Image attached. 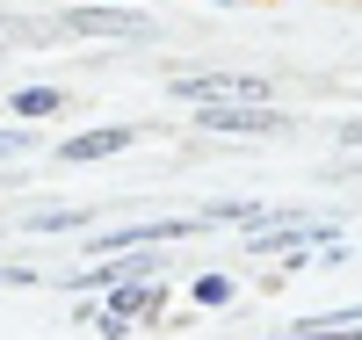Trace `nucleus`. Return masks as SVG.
<instances>
[{
  "label": "nucleus",
  "instance_id": "1",
  "mask_svg": "<svg viewBox=\"0 0 362 340\" xmlns=\"http://www.w3.org/2000/svg\"><path fill=\"white\" fill-rule=\"evenodd\" d=\"M334 232L341 225H326V218H261L254 232H247V254L261 261V254H297V246H334Z\"/></svg>",
  "mask_w": 362,
  "mask_h": 340
},
{
  "label": "nucleus",
  "instance_id": "2",
  "mask_svg": "<svg viewBox=\"0 0 362 340\" xmlns=\"http://www.w3.org/2000/svg\"><path fill=\"white\" fill-rule=\"evenodd\" d=\"M203 131H225V138H276L290 131L283 109H261V102H203Z\"/></svg>",
  "mask_w": 362,
  "mask_h": 340
},
{
  "label": "nucleus",
  "instance_id": "3",
  "mask_svg": "<svg viewBox=\"0 0 362 340\" xmlns=\"http://www.w3.org/2000/svg\"><path fill=\"white\" fill-rule=\"evenodd\" d=\"M181 102H261L268 80L261 73H174Z\"/></svg>",
  "mask_w": 362,
  "mask_h": 340
},
{
  "label": "nucleus",
  "instance_id": "4",
  "mask_svg": "<svg viewBox=\"0 0 362 340\" xmlns=\"http://www.w3.org/2000/svg\"><path fill=\"white\" fill-rule=\"evenodd\" d=\"M189 232H203V218H160V225H131V232H109V239H95L87 254H95V261H109V254H124V246H167V239H189Z\"/></svg>",
  "mask_w": 362,
  "mask_h": 340
},
{
  "label": "nucleus",
  "instance_id": "5",
  "mask_svg": "<svg viewBox=\"0 0 362 340\" xmlns=\"http://www.w3.org/2000/svg\"><path fill=\"white\" fill-rule=\"evenodd\" d=\"M66 29H80V37H153V15H138V8H73Z\"/></svg>",
  "mask_w": 362,
  "mask_h": 340
},
{
  "label": "nucleus",
  "instance_id": "6",
  "mask_svg": "<svg viewBox=\"0 0 362 340\" xmlns=\"http://www.w3.org/2000/svg\"><path fill=\"white\" fill-rule=\"evenodd\" d=\"M138 131H131V123H109V131H80V138H66V145H58V152H66V160L80 167V160H109V152H124Z\"/></svg>",
  "mask_w": 362,
  "mask_h": 340
},
{
  "label": "nucleus",
  "instance_id": "7",
  "mask_svg": "<svg viewBox=\"0 0 362 340\" xmlns=\"http://www.w3.org/2000/svg\"><path fill=\"white\" fill-rule=\"evenodd\" d=\"M153 312H160L153 283H124V290H116V319H153Z\"/></svg>",
  "mask_w": 362,
  "mask_h": 340
},
{
  "label": "nucleus",
  "instance_id": "8",
  "mask_svg": "<svg viewBox=\"0 0 362 340\" xmlns=\"http://www.w3.org/2000/svg\"><path fill=\"white\" fill-rule=\"evenodd\" d=\"M58 102H66L58 87H15V116H51Z\"/></svg>",
  "mask_w": 362,
  "mask_h": 340
},
{
  "label": "nucleus",
  "instance_id": "9",
  "mask_svg": "<svg viewBox=\"0 0 362 340\" xmlns=\"http://www.w3.org/2000/svg\"><path fill=\"white\" fill-rule=\"evenodd\" d=\"M276 340H362V326H290Z\"/></svg>",
  "mask_w": 362,
  "mask_h": 340
},
{
  "label": "nucleus",
  "instance_id": "10",
  "mask_svg": "<svg viewBox=\"0 0 362 340\" xmlns=\"http://www.w3.org/2000/svg\"><path fill=\"white\" fill-rule=\"evenodd\" d=\"M29 225H37V232H73V225H87V210H37Z\"/></svg>",
  "mask_w": 362,
  "mask_h": 340
},
{
  "label": "nucleus",
  "instance_id": "11",
  "mask_svg": "<svg viewBox=\"0 0 362 340\" xmlns=\"http://www.w3.org/2000/svg\"><path fill=\"white\" fill-rule=\"evenodd\" d=\"M196 304H232V275H196Z\"/></svg>",
  "mask_w": 362,
  "mask_h": 340
},
{
  "label": "nucleus",
  "instance_id": "12",
  "mask_svg": "<svg viewBox=\"0 0 362 340\" xmlns=\"http://www.w3.org/2000/svg\"><path fill=\"white\" fill-rule=\"evenodd\" d=\"M37 145V131H0V160H15V152Z\"/></svg>",
  "mask_w": 362,
  "mask_h": 340
},
{
  "label": "nucleus",
  "instance_id": "13",
  "mask_svg": "<svg viewBox=\"0 0 362 340\" xmlns=\"http://www.w3.org/2000/svg\"><path fill=\"white\" fill-rule=\"evenodd\" d=\"M341 145H362V123H341Z\"/></svg>",
  "mask_w": 362,
  "mask_h": 340
},
{
  "label": "nucleus",
  "instance_id": "14",
  "mask_svg": "<svg viewBox=\"0 0 362 340\" xmlns=\"http://www.w3.org/2000/svg\"><path fill=\"white\" fill-rule=\"evenodd\" d=\"M0 283H29V275H22V268H0Z\"/></svg>",
  "mask_w": 362,
  "mask_h": 340
}]
</instances>
